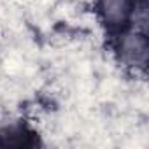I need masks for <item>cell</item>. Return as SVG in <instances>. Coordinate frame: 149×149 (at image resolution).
Listing matches in <instances>:
<instances>
[{
  "instance_id": "1",
  "label": "cell",
  "mask_w": 149,
  "mask_h": 149,
  "mask_svg": "<svg viewBox=\"0 0 149 149\" xmlns=\"http://www.w3.org/2000/svg\"><path fill=\"white\" fill-rule=\"evenodd\" d=\"M133 9V0H100L98 2L100 16L111 28L123 26L132 16Z\"/></svg>"
},
{
  "instance_id": "2",
  "label": "cell",
  "mask_w": 149,
  "mask_h": 149,
  "mask_svg": "<svg viewBox=\"0 0 149 149\" xmlns=\"http://www.w3.org/2000/svg\"><path fill=\"white\" fill-rule=\"evenodd\" d=\"M121 54L135 67H144L147 60V40L142 33H130L121 40Z\"/></svg>"
}]
</instances>
